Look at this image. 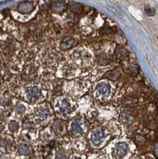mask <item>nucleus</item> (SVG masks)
Returning <instances> with one entry per match:
<instances>
[{"label":"nucleus","instance_id":"f03ea898","mask_svg":"<svg viewBox=\"0 0 158 159\" xmlns=\"http://www.w3.org/2000/svg\"><path fill=\"white\" fill-rule=\"evenodd\" d=\"M26 94L27 100L33 103L40 99L41 96V92L40 88L38 87L31 86L26 88Z\"/></svg>","mask_w":158,"mask_h":159},{"label":"nucleus","instance_id":"a211bd4d","mask_svg":"<svg viewBox=\"0 0 158 159\" xmlns=\"http://www.w3.org/2000/svg\"><path fill=\"white\" fill-rule=\"evenodd\" d=\"M65 157H65V152L61 151V150L57 152L56 154V159H65Z\"/></svg>","mask_w":158,"mask_h":159},{"label":"nucleus","instance_id":"7ed1b4c3","mask_svg":"<svg viewBox=\"0 0 158 159\" xmlns=\"http://www.w3.org/2000/svg\"><path fill=\"white\" fill-rule=\"evenodd\" d=\"M57 110L59 113L63 116H66L69 115L71 111V106L69 102L66 100H61L57 103Z\"/></svg>","mask_w":158,"mask_h":159},{"label":"nucleus","instance_id":"20e7f679","mask_svg":"<svg viewBox=\"0 0 158 159\" xmlns=\"http://www.w3.org/2000/svg\"><path fill=\"white\" fill-rule=\"evenodd\" d=\"M96 93L100 97H107L111 93V87L107 83H101L96 88Z\"/></svg>","mask_w":158,"mask_h":159},{"label":"nucleus","instance_id":"423d86ee","mask_svg":"<svg viewBox=\"0 0 158 159\" xmlns=\"http://www.w3.org/2000/svg\"><path fill=\"white\" fill-rule=\"evenodd\" d=\"M35 115L39 118V119L45 120L49 116V111L47 107H43V106H38L34 110Z\"/></svg>","mask_w":158,"mask_h":159},{"label":"nucleus","instance_id":"39448f33","mask_svg":"<svg viewBox=\"0 0 158 159\" xmlns=\"http://www.w3.org/2000/svg\"><path fill=\"white\" fill-rule=\"evenodd\" d=\"M104 136V131L102 129H95L94 131H92V136H91L92 143L95 145H98L103 141Z\"/></svg>","mask_w":158,"mask_h":159},{"label":"nucleus","instance_id":"9b49d317","mask_svg":"<svg viewBox=\"0 0 158 159\" xmlns=\"http://www.w3.org/2000/svg\"><path fill=\"white\" fill-rule=\"evenodd\" d=\"M120 120L123 123H126V124H130L133 122V117L130 115V114L126 113V112H123L120 116Z\"/></svg>","mask_w":158,"mask_h":159},{"label":"nucleus","instance_id":"0eeeda50","mask_svg":"<svg viewBox=\"0 0 158 159\" xmlns=\"http://www.w3.org/2000/svg\"><path fill=\"white\" fill-rule=\"evenodd\" d=\"M34 9V6L32 2H23L22 3L19 4L18 7V10L21 13H30Z\"/></svg>","mask_w":158,"mask_h":159},{"label":"nucleus","instance_id":"6e6552de","mask_svg":"<svg viewBox=\"0 0 158 159\" xmlns=\"http://www.w3.org/2000/svg\"><path fill=\"white\" fill-rule=\"evenodd\" d=\"M71 130L75 134H84V130L82 123L79 119L73 121L71 125Z\"/></svg>","mask_w":158,"mask_h":159},{"label":"nucleus","instance_id":"ddd939ff","mask_svg":"<svg viewBox=\"0 0 158 159\" xmlns=\"http://www.w3.org/2000/svg\"><path fill=\"white\" fill-rule=\"evenodd\" d=\"M53 7H54V9H55V10H59V11H61V10H63L65 8V2H56L55 3H54Z\"/></svg>","mask_w":158,"mask_h":159},{"label":"nucleus","instance_id":"1a4fd4ad","mask_svg":"<svg viewBox=\"0 0 158 159\" xmlns=\"http://www.w3.org/2000/svg\"><path fill=\"white\" fill-rule=\"evenodd\" d=\"M73 44H74V40L73 39L70 38H65L61 42V46L63 50H66V49H69L70 47H72Z\"/></svg>","mask_w":158,"mask_h":159},{"label":"nucleus","instance_id":"f3484780","mask_svg":"<svg viewBox=\"0 0 158 159\" xmlns=\"http://www.w3.org/2000/svg\"><path fill=\"white\" fill-rule=\"evenodd\" d=\"M145 13H146L148 15L152 16V15H154L155 10L153 9V8L149 7V6H147V7H145Z\"/></svg>","mask_w":158,"mask_h":159},{"label":"nucleus","instance_id":"f257e3e1","mask_svg":"<svg viewBox=\"0 0 158 159\" xmlns=\"http://www.w3.org/2000/svg\"><path fill=\"white\" fill-rule=\"evenodd\" d=\"M128 146L125 142H120L114 146L112 151V155L114 158L122 159L127 154Z\"/></svg>","mask_w":158,"mask_h":159},{"label":"nucleus","instance_id":"dca6fc26","mask_svg":"<svg viewBox=\"0 0 158 159\" xmlns=\"http://www.w3.org/2000/svg\"><path fill=\"white\" fill-rule=\"evenodd\" d=\"M25 111H26V107L23 105H22V104L18 106L17 108H16V112H17L18 114H19V115H22V114L24 113Z\"/></svg>","mask_w":158,"mask_h":159},{"label":"nucleus","instance_id":"4468645a","mask_svg":"<svg viewBox=\"0 0 158 159\" xmlns=\"http://www.w3.org/2000/svg\"><path fill=\"white\" fill-rule=\"evenodd\" d=\"M118 77V73L116 71V70H113V71L109 72V73H107V74H106V77L112 79V80L116 79Z\"/></svg>","mask_w":158,"mask_h":159},{"label":"nucleus","instance_id":"6ab92c4d","mask_svg":"<svg viewBox=\"0 0 158 159\" xmlns=\"http://www.w3.org/2000/svg\"><path fill=\"white\" fill-rule=\"evenodd\" d=\"M126 57V51L124 50H118V58H125Z\"/></svg>","mask_w":158,"mask_h":159},{"label":"nucleus","instance_id":"f8f14e48","mask_svg":"<svg viewBox=\"0 0 158 159\" xmlns=\"http://www.w3.org/2000/svg\"><path fill=\"white\" fill-rule=\"evenodd\" d=\"M8 128H9L10 131L11 132H15L16 130L18 129V123L15 121H11L10 122L9 124H8Z\"/></svg>","mask_w":158,"mask_h":159},{"label":"nucleus","instance_id":"aec40b11","mask_svg":"<svg viewBox=\"0 0 158 159\" xmlns=\"http://www.w3.org/2000/svg\"><path fill=\"white\" fill-rule=\"evenodd\" d=\"M71 159H80V158H77V157H73V158Z\"/></svg>","mask_w":158,"mask_h":159},{"label":"nucleus","instance_id":"2eb2a0df","mask_svg":"<svg viewBox=\"0 0 158 159\" xmlns=\"http://www.w3.org/2000/svg\"><path fill=\"white\" fill-rule=\"evenodd\" d=\"M71 8H72V10L75 12H79L80 10H81V6H80V4L78 3H73L72 4V6H71Z\"/></svg>","mask_w":158,"mask_h":159},{"label":"nucleus","instance_id":"9d476101","mask_svg":"<svg viewBox=\"0 0 158 159\" xmlns=\"http://www.w3.org/2000/svg\"><path fill=\"white\" fill-rule=\"evenodd\" d=\"M18 152L19 153L23 154V155H30L32 153V150H31L30 147L27 146V145L22 144L18 147Z\"/></svg>","mask_w":158,"mask_h":159}]
</instances>
